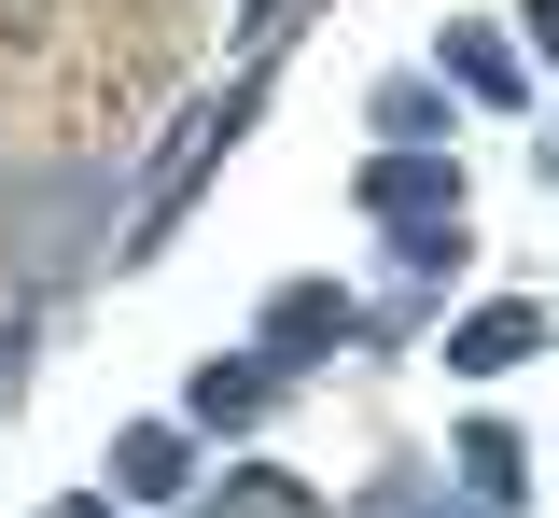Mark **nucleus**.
<instances>
[{
  "label": "nucleus",
  "instance_id": "obj_1",
  "mask_svg": "<svg viewBox=\"0 0 559 518\" xmlns=\"http://www.w3.org/2000/svg\"><path fill=\"white\" fill-rule=\"evenodd\" d=\"M238 127H252V84H238V98H197V113H182V127H168V154H154V183H140V224H127V252H154V238H168V224L197 211V183H210V154L238 141Z\"/></svg>",
  "mask_w": 559,
  "mask_h": 518
},
{
  "label": "nucleus",
  "instance_id": "obj_2",
  "mask_svg": "<svg viewBox=\"0 0 559 518\" xmlns=\"http://www.w3.org/2000/svg\"><path fill=\"white\" fill-rule=\"evenodd\" d=\"M364 211L392 224V238H433V224H462V168H433V154H378V168H364Z\"/></svg>",
  "mask_w": 559,
  "mask_h": 518
},
{
  "label": "nucleus",
  "instance_id": "obj_3",
  "mask_svg": "<svg viewBox=\"0 0 559 518\" xmlns=\"http://www.w3.org/2000/svg\"><path fill=\"white\" fill-rule=\"evenodd\" d=\"M518 351H546V308H476L462 337H448V365L489 378V365H518Z\"/></svg>",
  "mask_w": 559,
  "mask_h": 518
},
{
  "label": "nucleus",
  "instance_id": "obj_4",
  "mask_svg": "<svg viewBox=\"0 0 559 518\" xmlns=\"http://www.w3.org/2000/svg\"><path fill=\"white\" fill-rule=\"evenodd\" d=\"M322 337H349V308H336V295H308V281H294V295L266 308V365H308Z\"/></svg>",
  "mask_w": 559,
  "mask_h": 518
},
{
  "label": "nucleus",
  "instance_id": "obj_5",
  "mask_svg": "<svg viewBox=\"0 0 559 518\" xmlns=\"http://www.w3.org/2000/svg\"><path fill=\"white\" fill-rule=\"evenodd\" d=\"M266 378H280L266 351H252V365H210V378H197V421H210V435H238V421H266Z\"/></svg>",
  "mask_w": 559,
  "mask_h": 518
},
{
  "label": "nucleus",
  "instance_id": "obj_6",
  "mask_svg": "<svg viewBox=\"0 0 559 518\" xmlns=\"http://www.w3.org/2000/svg\"><path fill=\"white\" fill-rule=\"evenodd\" d=\"M462 476H476L489 518H518V435H503V421H462Z\"/></svg>",
  "mask_w": 559,
  "mask_h": 518
},
{
  "label": "nucleus",
  "instance_id": "obj_7",
  "mask_svg": "<svg viewBox=\"0 0 559 518\" xmlns=\"http://www.w3.org/2000/svg\"><path fill=\"white\" fill-rule=\"evenodd\" d=\"M448 71L476 98H532V71H503V28H448Z\"/></svg>",
  "mask_w": 559,
  "mask_h": 518
},
{
  "label": "nucleus",
  "instance_id": "obj_8",
  "mask_svg": "<svg viewBox=\"0 0 559 518\" xmlns=\"http://www.w3.org/2000/svg\"><path fill=\"white\" fill-rule=\"evenodd\" d=\"M112 476H127L140 505H154V491H182V435H127V448H112Z\"/></svg>",
  "mask_w": 559,
  "mask_h": 518
},
{
  "label": "nucleus",
  "instance_id": "obj_9",
  "mask_svg": "<svg viewBox=\"0 0 559 518\" xmlns=\"http://www.w3.org/2000/svg\"><path fill=\"white\" fill-rule=\"evenodd\" d=\"M224 518H322V505H308L294 476H238V491H224Z\"/></svg>",
  "mask_w": 559,
  "mask_h": 518
},
{
  "label": "nucleus",
  "instance_id": "obj_10",
  "mask_svg": "<svg viewBox=\"0 0 559 518\" xmlns=\"http://www.w3.org/2000/svg\"><path fill=\"white\" fill-rule=\"evenodd\" d=\"M294 14H308V0H252V28H238V57H266V43L294 28Z\"/></svg>",
  "mask_w": 559,
  "mask_h": 518
},
{
  "label": "nucleus",
  "instance_id": "obj_11",
  "mask_svg": "<svg viewBox=\"0 0 559 518\" xmlns=\"http://www.w3.org/2000/svg\"><path fill=\"white\" fill-rule=\"evenodd\" d=\"M14 365H28V351H14V337H0V392H14Z\"/></svg>",
  "mask_w": 559,
  "mask_h": 518
},
{
  "label": "nucleus",
  "instance_id": "obj_12",
  "mask_svg": "<svg viewBox=\"0 0 559 518\" xmlns=\"http://www.w3.org/2000/svg\"><path fill=\"white\" fill-rule=\"evenodd\" d=\"M57 518H98V505H57Z\"/></svg>",
  "mask_w": 559,
  "mask_h": 518
}]
</instances>
